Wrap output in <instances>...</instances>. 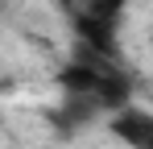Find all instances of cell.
<instances>
[{"label": "cell", "instance_id": "obj_3", "mask_svg": "<svg viewBox=\"0 0 153 149\" xmlns=\"http://www.w3.org/2000/svg\"><path fill=\"white\" fill-rule=\"evenodd\" d=\"M108 128L116 141H124V149H153V112L128 104L120 112L108 116Z\"/></svg>", "mask_w": 153, "mask_h": 149}, {"label": "cell", "instance_id": "obj_1", "mask_svg": "<svg viewBox=\"0 0 153 149\" xmlns=\"http://www.w3.org/2000/svg\"><path fill=\"white\" fill-rule=\"evenodd\" d=\"M62 87V124H87L95 116H112L132 104V71L120 58H103L79 46V54L58 71Z\"/></svg>", "mask_w": 153, "mask_h": 149}, {"label": "cell", "instance_id": "obj_4", "mask_svg": "<svg viewBox=\"0 0 153 149\" xmlns=\"http://www.w3.org/2000/svg\"><path fill=\"white\" fill-rule=\"evenodd\" d=\"M149 50H153V29H149Z\"/></svg>", "mask_w": 153, "mask_h": 149}, {"label": "cell", "instance_id": "obj_2", "mask_svg": "<svg viewBox=\"0 0 153 149\" xmlns=\"http://www.w3.org/2000/svg\"><path fill=\"white\" fill-rule=\"evenodd\" d=\"M54 4L83 50L120 58V25L132 0H54Z\"/></svg>", "mask_w": 153, "mask_h": 149}]
</instances>
